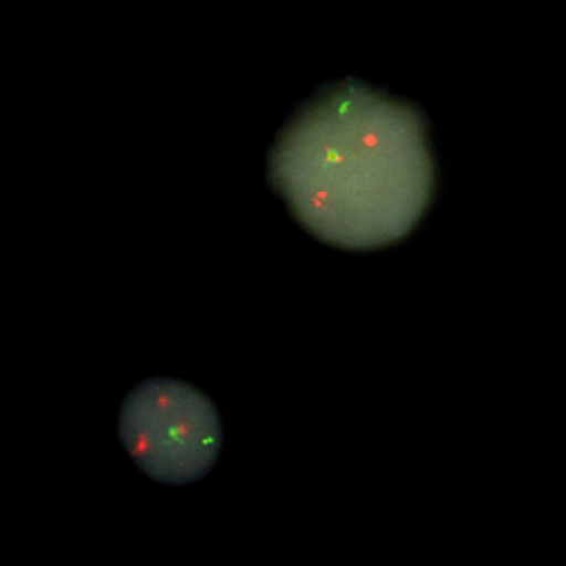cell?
Returning a JSON list of instances; mask_svg holds the SVG:
<instances>
[{
  "label": "cell",
  "instance_id": "obj_1",
  "mask_svg": "<svg viewBox=\"0 0 566 566\" xmlns=\"http://www.w3.org/2000/svg\"><path fill=\"white\" fill-rule=\"evenodd\" d=\"M268 174L306 229L348 250L403 239L434 185L421 115L355 81L326 87L294 117L274 145Z\"/></svg>",
  "mask_w": 566,
  "mask_h": 566
},
{
  "label": "cell",
  "instance_id": "obj_2",
  "mask_svg": "<svg viewBox=\"0 0 566 566\" xmlns=\"http://www.w3.org/2000/svg\"><path fill=\"white\" fill-rule=\"evenodd\" d=\"M119 440L137 467L156 482L192 484L207 476L222 446V423L213 401L196 387L158 377L124 399Z\"/></svg>",
  "mask_w": 566,
  "mask_h": 566
}]
</instances>
